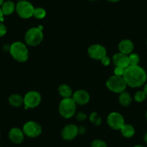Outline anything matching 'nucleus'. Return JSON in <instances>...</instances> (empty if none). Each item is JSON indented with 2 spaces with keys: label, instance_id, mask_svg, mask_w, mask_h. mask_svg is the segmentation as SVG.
Here are the masks:
<instances>
[{
  "label": "nucleus",
  "instance_id": "obj_1",
  "mask_svg": "<svg viewBox=\"0 0 147 147\" xmlns=\"http://www.w3.org/2000/svg\"><path fill=\"white\" fill-rule=\"evenodd\" d=\"M124 80L127 86L137 88L144 85L147 81V74L144 68L137 66H128L125 69L123 74Z\"/></svg>",
  "mask_w": 147,
  "mask_h": 147
},
{
  "label": "nucleus",
  "instance_id": "obj_2",
  "mask_svg": "<svg viewBox=\"0 0 147 147\" xmlns=\"http://www.w3.org/2000/svg\"><path fill=\"white\" fill-rule=\"evenodd\" d=\"M9 53L15 61L23 63L28 59L29 51L25 43L20 41L12 43L9 47Z\"/></svg>",
  "mask_w": 147,
  "mask_h": 147
},
{
  "label": "nucleus",
  "instance_id": "obj_3",
  "mask_svg": "<svg viewBox=\"0 0 147 147\" xmlns=\"http://www.w3.org/2000/svg\"><path fill=\"white\" fill-rule=\"evenodd\" d=\"M43 39V33L42 26L30 28L25 35V43L30 46H38L40 44Z\"/></svg>",
  "mask_w": 147,
  "mask_h": 147
},
{
  "label": "nucleus",
  "instance_id": "obj_4",
  "mask_svg": "<svg viewBox=\"0 0 147 147\" xmlns=\"http://www.w3.org/2000/svg\"><path fill=\"white\" fill-rule=\"evenodd\" d=\"M77 110V104L72 97L63 98L59 106V113L63 118H71L75 114Z\"/></svg>",
  "mask_w": 147,
  "mask_h": 147
},
{
  "label": "nucleus",
  "instance_id": "obj_5",
  "mask_svg": "<svg viewBox=\"0 0 147 147\" xmlns=\"http://www.w3.org/2000/svg\"><path fill=\"white\" fill-rule=\"evenodd\" d=\"M106 87L110 91L121 94L126 89L127 84L123 77L119 76H111L106 82Z\"/></svg>",
  "mask_w": 147,
  "mask_h": 147
},
{
  "label": "nucleus",
  "instance_id": "obj_6",
  "mask_svg": "<svg viewBox=\"0 0 147 147\" xmlns=\"http://www.w3.org/2000/svg\"><path fill=\"white\" fill-rule=\"evenodd\" d=\"M35 7L27 0H20L16 4L15 11L20 18L22 19H29L33 16Z\"/></svg>",
  "mask_w": 147,
  "mask_h": 147
},
{
  "label": "nucleus",
  "instance_id": "obj_7",
  "mask_svg": "<svg viewBox=\"0 0 147 147\" xmlns=\"http://www.w3.org/2000/svg\"><path fill=\"white\" fill-rule=\"evenodd\" d=\"M41 95L37 91H30L23 97V104L25 109L35 108L40 105Z\"/></svg>",
  "mask_w": 147,
  "mask_h": 147
},
{
  "label": "nucleus",
  "instance_id": "obj_8",
  "mask_svg": "<svg viewBox=\"0 0 147 147\" xmlns=\"http://www.w3.org/2000/svg\"><path fill=\"white\" fill-rule=\"evenodd\" d=\"M22 131L26 136L29 138H36L41 134L42 127L38 123L30 121L24 124Z\"/></svg>",
  "mask_w": 147,
  "mask_h": 147
},
{
  "label": "nucleus",
  "instance_id": "obj_9",
  "mask_svg": "<svg viewBox=\"0 0 147 147\" xmlns=\"http://www.w3.org/2000/svg\"><path fill=\"white\" fill-rule=\"evenodd\" d=\"M107 123L109 126L114 130H121L125 124L124 118L118 112H113L108 115Z\"/></svg>",
  "mask_w": 147,
  "mask_h": 147
},
{
  "label": "nucleus",
  "instance_id": "obj_10",
  "mask_svg": "<svg viewBox=\"0 0 147 147\" xmlns=\"http://www.w3.org/2000/svg\"><path fill=\"white\" fill-rule=\"evenodd\" d=\"M89 56L94 60H101L104 56H107L105 47L100 44H93L89 47L87 51Z\"/></svg>",
  "mask_w": 147,
  "mask_h": 147
},
{
  "label": "nucleus",
  "instance_id": "obj_11",
  "mask_svg": "<svg viewBox=\"0 0 147 147\" xmlns=\"http://www.w3.org/2000/svg\"><path fill=\"white\" fill-rule=\"evenodd\" d=\"M79 134V128L74 124H68L61 131V137L65 141H72Z\"/></svg>",
  "mask_w": 147,
  "mask_h": 147
},
{
  "label": "nucleus",
  "instance_id": "obj_12",
  "mask_svg": "<svg viewBox=\"0 0 147 147\" xmlns=\"http://www.w3.org/2000/svg\"><path fill=\"white\" fill-rule=\"evenodd\" d=\"M72 99L77 105H84L87 104L89 102L90 96V94L86 90H77L74 93H73Z\"/></svg>",
  "mask_w": 147,
  "mask_h": 147
},
{
  "label": "nucleus",
  "instance_id": "obj_13",
  "mask_svg": "<svg viewBox=\"0 0 147 147\" xmlns=\"http://www.w3.org/2000/svg\"><path fill=\"white\" fill-rule=\"evenodd\" d=\"M9 139L15 144H20L25 139V134L23 131L19 128H12L8 134Z\"/></svg>",
  "mask_w": 147,
  "mask_h": 147
},
{
  "label": "nucleus",
  "instance_id": "obj_14",
  "mask_svg": "<svg viewBox=\"0 0 147 147\" xmlns=\"http://www.w3.org/2000/svg\"><path fill=\"white\" fill-rule=\"evenodd\" d=\"M113 62L115 66L122 67L124 68V69L130 66L128 56L121 53V52L113 55Z\"/></svg>",
  "mask_w": 147,
  "mask_h": 147
},
{
  "label": "nucleus",
  "instance_id": "obj_15",
  "mask_svg": "<svg viewBox=\"0 0 147 147\" xmlns=\"http://www.w3.org/2000/svg\"><path fill=\"white\" fill-rule=\"evenodd\" d=\"M134 49V43L129 39L122 40L118 44V50L121 53L125 55L131 54Z\"/></svg>",
  "mask_w": 147,
  "mask_h": 147
},
{
  "label": "nucleus",
  "instance_id": "obj_16",
  "mask_svg": "<svg viewBox=\"0 0 147 147\" xmlns=\"http://www.w3.org/2000/svg\"><path fill=\"white\" fill-rule=\"evenodd\" d=\"M15 7H16V5L12 1L8 0L4 2V4L1 7V9H2L4 16H8V15H12L15 12Z\"/></svg>",
  "mask_w": 147,
  "mask_h": 147
},
{
  "label": "nucleus",
  "instance_id": "obj_17",
  "mask_svg": "<svg viewBox=\"0 0 147 147\" xmlns=\"http://www.w3.org/2000/svg\"><path fill=\"white\" fill-rule=\"evenodd\" d=\"M8 102L13 107H20L23 104V97L19 94H12L8 98Z\"/></svg>",
  "mask_w": 147,
  "mask_h": 147
},
{
  "label": "nucleus",
  "instance_id": "obj_18",
  "mask_svg": "<svg viewBox=\"0 0 147 147\" xmlns=\"http://www.w3.org/2000/svg\"><path fill=\"white\" fill-rule=\"evenodd\" d=\"M120 131L123 136L127 138H131L135 134V128L131 124L125 123Z\"/></svg>",
  "mask_w": 147,
  "mask_h": 147
},
{
  "label": "nucleus",
  "instance_id": "obj_19",
  "mask_svg": "<svg viewBox=\"0 0 147 147\" xmlns=\"http://www.w3.org/2000/svg\"><path fill=\"white\" fill-rule=\"evenodd\" d=\"M118 100H119L120 104L122 106H123V107L129 106L132 103V97H131V95L129 93L125 91L123 92H121L120 94Z\"/></svg>",
  "mask_w": 147,
  "mask_h": 147
},
{
  "label": "nucleus",
  "instance_id": "obj_20",
  "mask_svg": "<svg viewBox=\"0 0 147 147\" xmlns=\"http://www.w3.org/2000/svg\"><path fill=\"white\" fill-rule=\"evenodd\" d=\"M59 93L63 98H69L72 97L73 91L71 88L67 84H61L59 87Z\"/></svg>",
  "mask_w": 147,
  "mask_h": 147
},
{
  "label": "nucleus",
  "instance_id": "obj_21",
  "mask_svg": "<svg viewBox=\"0 0 147 147\" xmlns=\"http://www.w3.org/2000/svg\"><path fill=\"white\" fill-rule=\"evenodd\" d=\"M46 16V11L42 7H35L34 9L33 17L36 19H43Z\"/></svg>",
  "mask_w": 147,
  "mask_h": 147
},
{
  "label": "nucleus",
  "instance_id": "obj_22",
  "mask_svg": "<svg viewBox=\"0 0 147 147\" xmlns=\"http://www.w3.org/2000/svg\"><path fill=\"white\" fill-rule=\"evenodd\" d=\"M90 121L95 126H99L101 124L102 120L100 115L95 112H93L90 115Z\"/></svg>",
  "mask_w": 147,
  "mask_h": 147
},
{
  "label": "nucleus",
  "instance_id": "obj_23",
  "mask_svg": "<svg viewBox=\"0 0 147 147\" xmlns=\"http://www.w3.org/2000/svg\"><path fill=\"white\" fill-rule=\"evenodd\" d=\"M128 59H129L130 66H137L140 62L139 56L137 53H131L128 56Z\"/></svg>",
  "mask_w": 147,
  "mask_h": 147
},
{
  "label": "nucleus",
  "instance_id": "obj_24",
  "mask_svg": "<svg viewBox=\"0 0 147 147\" xmlns=\"http://www.w3.org/2000/svg\"><path fill=\"white\" fill-rule=\"evenodd\" d=\"M146 97L147 96L144 92V90L143 91H138L137 92H136L135 95H134V100L137 102H142L146 99Z\"/></svg>",
  "mask_w": 147,
  "mask_h": 147
},
{
  "label": "nucleus",
  "instance_id": "obj_25",
  "mask_svg": "<svg viewBox=\"0 0 147 147\" xmlns=\"http://www.w3.org/2000/svg\"><path fill=\"white\" fill-rule=\"evenodd\" d=\"M91 147H107V145L102 140L95 139L91 143Z\"/></svg>",
  "mask_w": 147,
  "mask_h": 147
},
{
  "label": "nucleus",
  "instance_id": "obj_26",
  "mask_svg": "<svg viewBox=\"0 0 147 147\" xmlns=\"http://www.w3.org/2000/svg\"><path fill=\"white\" fill-rule=\"evenodd\" d=\"M124 71H125V69H124V68L115 66V69H114V75L123 77V76Z\"/></svg>",
  "mask_w": 147,
  "mask_h": 147
},
{
  "label": "nucleus",
  "instance_id": "obj_27",
  "mask_svg": "<svg viewBox=\"0 0 147 147\" xmlns=\"http://www.w3.org/2000/svg\"><path fill=\"white\" fill-rule=\"evenodd\" d=\"M7 30L6 25L2 22H0V38L5 36L7 33Z\"/></svg>",
  "mask_w": 147,
  "mask_h": 147
},
{
  "label": "nucleus",
  "instance_id": "obj_28",
  "mask_svg": "<svg viewBox=\"0 0 147 147\" xmlns=\"http://www.w3.org/2000/svg\"><path fill=\"white\" fill-rule=\"evenodd\" d=\"M100 61H101L102 64L105 66H108V65H110V59L107 56H104V57H103Z\"/></svg>",
  "mask_w": 147,
  "mask_h": 147
},
{
  "label": "nucleus",
  "instance_id": "obj_29",
  "mask_svg": "<svg viewBox=\"0 0 147 147\" xmlns=\"http://www.w3.org/2000/svg\"><path fill=\"white\" fill-rule=\"evenodd\" d=\"M87 118V115H86L85 113L82 112L79 113L77 115V119L79 121H83L84 120H85Z\"/></svg>",
  "mask_w": 147,
  "mask_h": 147
},
{
  "label": "nucleus",
  "instance_id": "obj_30",
  "mask_svg": "<svg viewBox=\"0 0 147 147\" xmlns=\"http://www.w3.org/2000/svg\"><path fill=\"white\" fill-rule=\"evenodd\" d=\"M85 132H86L85 128H84V127H80V128H79V134H84Z\"/></svg>",
  "mask_w": 147,
  "mask_h": 147
},
{
  "label": "nucleus",
  "instance_id": "obj_31",
  "mask_svg": "<svg viewBox=\"0 0 147 147\" xmlns=\"http://www.w3.org/2000/svg\"><path fill=\"white\" fill-rule=\"evenodd\" d=\"M4 15L3 13H2V9H1V7H0V22H4V20H5V18H4Z\"/></svg>",
  "mask_w": 147,
  "mask_h": 147
},
{
  "label": "nucleus",
  "instance_id": "obj_32",
  "mask_svg": "<svg viewBox=\"0 0 147 147\" xmlns=\"http://www.w3.org/2000/svg\"><path fill=\"white\" fill-rule=\"evenodd\" d=\"M144 92H145V94H146V96H147V82L145 83V84H144Z\"/></svg>",
  "mask_w": 147,
  "mask_h": 147
},
{
  "label": "nucleus",
  "instance_id": "obj_33",
  "mask_svg": "<svg viewBox=\"0 0 147 147\" xmlns=\"http://www.w3.org/2000/svg\"><path fill=\"white\" fill-rule=\"evenodd\" d=\"M144 141H145V142H146V144H147V132L146 133L145 135H144Z\"/></svg>",
  "mask_w": 147,
  "mask_h": 147
},
{
  "label": "nucleus",
  "instance_id": "obj_34",
  "mask_svg": "<svg viewBox=\"0 0 147 147\" xmlns=\"http://www.w3.org/2000/svg\"><path fill=\"white\" fill-rule=\"evenodd\" d=\"M108 2H113V3H115V2H120L121 0H107Z\"/></svg>",
  "mask_w": 147,
  "mask_h": 147
},
{
  "label": "nucleus",
  "instance_id": "obj_35",
  "mask_svg": "<svg viewBox=\"0 0 147 147\" xmlns=\"http://www.w3.org/2000/svg\"><path fill=\"white\" fill-rule=\"evenodd\" d=\"M5 2V0H0V7H2V5H3L4 2Z\"/></svg>",
  "mask_w": 147,
  "mask_h": 147
},
{
  "label": "nucleus",
  "instance_id": "obj_36",
  "mask_svg": "<svg viewBox=\"0 0 147 147\" xmlns=\"http://www.w3.org/2000/svg\"><path fill=\"white\" fill-rule=\"evenodd\" d=\"M134 147H144V146H142V145H140V144H137V145L134 146Z\"/></svg>",
  "mask_w": 147,
  "mask_h": 147
},
{
  "label": "nucleus",
  "instance_id": "obj_37",
  "mask_svg": "<svg viewBox=\"0 0 147 147\" xmlns=\"http://www.w3.org/2000/svg\"><path fill=\"white\" fill-rule=\"evenodd\" d=\"M146 121H147V110H146Z\"/></svg>",
  "mask_w": 147,
  "mask_h": 147
},
{
  "label": "nucleus",
  "instance_id": "obj_38",
  "mask_svg": "<svg viewBox=\"0 0 147 147\" xmlns=\"http://www.w3.org/2000/svg\"><path fill=\"white\" fill-rule=\"evenodd\" d=\"M90 1H92V2H93V1H97V0H90Z\"/></svg>",
  "mask_w": 147,
  "mask_h": 147
},
{
  "label": "nucleus",
  "instance_id": "obj_39",
  "mask_svg": "<svg viewBox=\"0 0 147 147\" xmlns=\"http://www.w3.org/2000/svg\"><path fill=\"white\" fill-rule=\"evenodd\" d=\"M0 138H1V132H0Z\"/></svg>",
  "mask_w": 147,
  "mask_h": 147
},
{
  "label": "nucleus",
  "instance_id": "obj_40",
  "mask_svg": "<svg viewBox=\"0 0 147 147\" xmlns=\"http://www.w3.org/2000/svg\"><path fill=\"white\" fill-rule=\"evenodd\" d=\"M17 1H20V0H17Z\"/></svg>",
  "mask_w": 147,
  "mask_h": 147
},
{
  "label": "nucleus",
  "instance_id": "obj_41",
  "mask_svg": "<svg viewBox=\"0 0 147 147\" xmlns=\"http://www.w3.org/2000/svg\"><path fill=\"white\" fill-rule=\"evenodd\" d=\"M146 45H147V41H146Z\"/></svg>",
  "mask_w": 147,
  "mask_h": 147
},
{
  "label": "nucleus",
  "instance_id": "obj_42",
  "mask_svg": "<svg viewBox=\"0 0 147 147\" xmlns=\"http://www.w3.org/2000/svg\"><path fill=\"white\" fill-rule=\"evenodd\" d=\"M0 147H2V146H0Z\"/></svg>",
  "mask_w": 147,
  "mask_h": 147
}]
</instances>
